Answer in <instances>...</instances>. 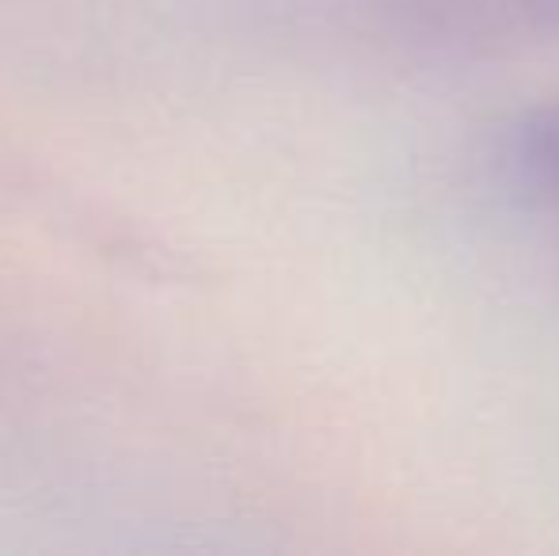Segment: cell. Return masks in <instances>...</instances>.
Instances as JSON below:
<instances>
[{
  "mask_svg": "<svg viewBox=\"0 0 559 556\" xmlns=\"http://www.w3.org/2000/svg\"><path fill=\"white\" fill-rule=\"evenodd\" d=\"M556 156H559V153H556Z\"/></svg>",
  "mask_w": 559,
  "mask_h": 556,
  "instance_id": "1",
  "label": "cell"
}]
</instances>
